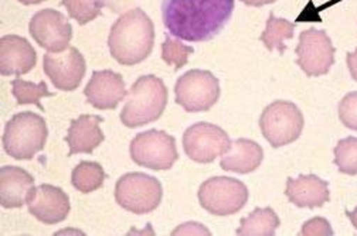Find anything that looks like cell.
Segmentation results:
<instances>
[{"instance_id":"7","label":"cell","mask_w":357,"mask_h":236,"mask_svg":"<svg viewBox=\"0 0 357 236\" xmlns=\"http://www.w3.org/2000/svg\"><path fill=\"white\" fill-rule=\"evenodd\" d=\"M303 125L301 109L294 102L288 101H275L268 105L259 118L262 136L275 149L298 140Z\"/></svg>"},{"instance_id":"27","label":"cell","mask_w":357,"mask_h":236,"mask_svg":"<svg viewBox=\"0 0 357 236\" xmlns=\"http://www.w3.org/2000/svg\"><path fill=\"white\" fill-rule=\"evenodd\" d=\"M335 164L343 174H357V137L350 136L339 141L335 148Z\"/></svg>"},{"instance_id":"15","label":"cell","mask_w":357,"mask_h":236,"mask_svg":"<svg viewBox=\"0 0 357 236\" xmlns=\"http://www.w3.org/2000/svg\"><path fill=\"white\" fill-rule=\"evenodd\" d=\"M27 205L29 212L37 221L46 225L63 222L71 210L68 196L61 188L50 184H41L37 187L33 200Z\"/></svg>"},{"instance_id":"11","label":"cell","mask_w":357,"mask_h":236,"mask_svg":"<svg viewBox=\"0 0 357 236\" xmlns=\"http://www.w3.org/2000/svg\"><path fill=\"white\" fill-rule=\"evenodd\" d=\"M296 56V64L307 77H321L335 64V47L326 31L312 27L301 33Z\"/></svg>"},{"instance_id":"17","label":"cell","mask_w":357,"mask_h":236,"mask_svg":"<svg viewBox=\"0 0 357 236\" xmlns=\"http://www.w3.org/2000/svg\"><path fill=\"white\" fill-rule=\"evenodd\" d=\"M36 181L26 170L15 166L0 168V204L3 208H22L36 194Z\"/></svg>"},{"instance_id":"10","label":"cell","mask_w":357,"mask_h":236,"mask_svg":"<svg viewBox=\"0 0 357 236\" xmlns=\"http://www.w3.org/2000/svg\"><path fill=\"white\" fill-rule=\"evenodd\" d=\"M183 148L189 159L206 164L226 155L231 148V140L227 132L221 127L207 122H199L185 132Z\"/></svg>"},{"instance_id":"13","label":"cell","mask_w":357,"mask_h":236,"mask_svg":"<svg viewBox=\"0 0 357 236\" xmlns=\"http://www.w3.org/2000/svg\"><path fill=\"white\" fill-rule=\"evenodd\" d=\"M44 72L53 85L66 92L77 89L84 79L86 64L82 54L75 47H68L63 53H47L43 58Z\"/></svg>"},{"instance_id":"16","label":"cell","mask_w":357,"mask_h":236,"mask_svg":"<svg viewBox=\"0 0 357 236\" xmlns=\"http://www.w3.org/2000/svg\"><path fill=\"white\" fill-rule=\"evenodd\" d=\"M36 63L37 53L27 38L15 34L0 38V74L3 77L29 74Z\"/></svg>"},{"instance_id":"33","label":"cell","mask_w":357,"mask_h":236,"mask_svg":"<svg viewBox=\"0 0 357 236\" xmlns=\"http://www.w3.org/2000/svg\"><path fill=\"white\" fill-rule=\"evenodd\" d=\"M17 2H20L22 5L29 6V5H38V3H43V2H46V0H17Z\"/></svg>"},{"instance_id":"19","label":"cell","mask_w":357,"mask_h":236,"mask_svg":"<svg viewBox=\"0 0 357 236\" xmlns=\"http://www.w3.org/2000/svg\"><path fill=\"white\" fill-rule=\"evenodd\" d=\"M104 122L102 116L81 115L71 122L66 141L70 148L68 156L86 153L91 155L105 140V136L100 127Z\"/></svg>"},{"instance_id":"5","label":"cell","mask_w":357,"mask_h":236,"mask_svg":"<svg viewBox=\"0 0 357 236\" xmlns=\"http://www.w3.org/2000/svg\"><path fill=\"white\" fill-rule=\"evenodd\" d=\"M163 188L158 178L145 173L123 174L115 184V200L123 210L145 215L162 203Z\"/></svg>"},{"instance_id":"3","label":"cell","mask_w":357,"mask_h":236,"mask_svg":"<svg viewBox=\"0 0 357 236\" xmlns=\"http://www.w3.org/2000/svg\"><path fill=\"white\" fill-rule=\"evenodd\" d=\"M167 105V88L155 75H144L128 91L121 122L126 127H139L158 120Z\"/></svg>"},{"instance_id":"26","label":"cell","mask_w":357,"mask_h":236,"mask_svg":"<svg viewBox=\"0 0 357 236\" xmlns=\"http://www.w3.org/2000/svg\"><path fill=\"white\" fill-rule=\"evenodd\" d=\"M195 50L192 47L185 45L181 40L173 38L172 34H166L165 42L162 44V60L167 65H173L174 71L183 68L189 63V56Z\"/></svg>"},{"instance_id":"9","label":"cell","mask_w":357,"mask_h":236,"mask_svg":"<svg viewBox=\"0 0 357 236\" xmlns=\"http://www.w3.org/2000/svg\"><path fill=\"white\" fill-rule=\"evenodd\" d=\"M220 82L204 70H192L183 74L174 85L176 104L186 112H207L220 98Z\"/></svg>"},{"instance_id":"29","label":"cell","mask_w":357,"mask_h":236,"mask_svg":"<svg viewBox=\"0 0 357 236\" xmlns=\"http://www.w3.org/2000/svg\"><path fill=\"white\" fill-rule=\"evenodd\" d=\"M301 235H303V236H332L333 229L328 219L317 217V218H312L303 223Z\"/></svg>"},{"instance_id":"8","label":"cell","mask_w":357,"mask_h":236,"mask_svg":"<svg viewBox=\"0 0 357 236\" xmlns=\"http://www.w3.org/2000/svg\"><path fill=\"white\" fill-rule=\"evenodd\" d=\"M130 159L138 166L165 171L170 170L178 159L176 139L163 130H146L130 141Z\"/></svg>"},{"instance_id":"6","label":"cell","mask_w":357,"mask_h":236,"mask_svg":"<svg viewBox=\"0 0 357 236\" xmlns=\"http://www.w3.org/2000/svg\"><path fill=\"white\" fill-rule=\"evenodd\" d=\"M200 205L217 217L240 212L248 201V188L240 180L231 177H213L199 188Z\"/></svg>"},{"instance_id":"21","label":"cell","mask_w":357,"mask_h":236,"mask_svg":"<svg viewBox=\"0 0 357 236\" xmlns=\"http://www.w3.org/2000/svg\"><path fill=\"white\" fill-rule=\"evenodd\" d=\"M280 223L281 221L273 208H255L247 218L241 219L237 235L274 236Z\"/></svg>"},{"instance_id":"22","label":"cell","mask_w":357,"mask_h":236,"mask_svg":"<svg viewBox=\"0 0 357 236\" xmlns=\"http://www.w3.org/2000/svg\"><path fill=\"white\" fill-rule=\"evenodd\" d=\"M107 174L96 162H81L71 173V184L82 194L97 191L104 185Z\"/></svg>"},{"instance_id":"12","label":"cell","mask_w":357,"mask_h":236,"mask_svg":"<svg viewBox=\"0 0 357 236\" xmlns=\"http://www.w3.org/2000/svg\"><path fill=\"white\" fill-rule=\"evenodd\" d=\"M29 31L36 42L49 53H63L68 49L73 38V27L68 19L54 9L37 12L30 20Z\"/></svg>"},{"instance_id":"4","label":"cell","mask_w":357,"mask_h":236,"mask_svg":"<svg viewBox=\"0 0 357 236\" xmlns=\"http://www.w3.org/2000/svg\"><path fill=\"white\" fill-rule=\"evenodd\" d=\"M49 137L47 123L37 113L20 112L5 126L3 149L16 160H31L46 146Z\"/></svg>"},{"instance_id":"31","label":"cell","mask_w":357,"mask_h":236,"mask_svg":"<svg viewBox=\"0 0 357 236\" xmlns=\"http://www.w3.org/2000/svg\"><path fill=\"white\" fill-rule=\"evenodd\" d=\"M243 3H245L247 6H255V8H259V6H265V5H271V3H275L277 0H241Z\"/></svg>"},{"instance_id":"18","label":"cell","mask_w":357,"mask_h":236,"mask_svg":"<svg viewBox=\"0 0 357 236\" xmlns=\"http://www.w3.org/2000/svg\"><path fill=\"white\" fill-rule=\"evenodd\" d=\"M328 185V181L315 174H301L287 180L285 196L299 208H321L331 200Z\"/></svg>"},{"instance_id":"20","label":"cell","mask_w":357,"mask_h":236,"mask_svg":"<svg viewBox=\"0 0 357 236\" xmlns=\"http://www.w3.org/2000/svg\"><path fill=\"white\" fill-rule=\"evenodd\" d=\"M264 159L262 148L254 140L237 139L231 143L230 153L222 157L220 167L225 171L248 174L255 171Z\"/></svg>"},{"instance_id":"24","label":"cell","mask_w":357,"mask_h":236,"mask_svg":"<svg viewBox=\"0 0 357 236\" xmlns=\"http://www.w3.org/2000/svg\"><path fill=\"white\" fill-rule=\"evenodd\" d=\"M12 93L16 98L19 105H27L33 104L36 105L40 111H44L41 105V98L44 97H54L56 93L50 92L47 88V84L41 81L40 84L29 82L24 79H20L19 77L12 81Z\"/></svg>"},{"instance_id":"25","label":"cell","mask_w":357,"mask_h":236,"mask_svg":"<svg viewBox=\"0 0 357 236\" xmlns=\"http://www.w3.org/2000/svg\"><path fill=\"white\" fill-rule=\"evenodd\" d=\"M60 5L67 9L71 19L84 26L101 15L105 0H61Z\"/></svg>"},{"instance_id":"14","label":"cell","mask_w":357,"mask_h":236,"mask_svg":"<svg viewBox=\"0 0 357 236\" xmlns=\"http://www.w3.org/2000/svg\"><path fill=\"white\" fill-rule=\"evenodd\" d=\"M84 95L88 104L100 109H116L119 102L128 95L125 81L121 74L104 70L94 71L91 79L84 89Z\"/></svg>"},{"instance_id":"30","label":"cell","mask_w":357,"mask_h":236,"mask_svg":"<svg viewBox=\"0 0 357 236\" xmlns=\"http://www.w3.org/2000/svg\"><path fill=\"white\" fill-rule=\"evenodd\" d=\"M347 67L350 70L351 78L357 82V49L356 52L347 54Z\"/></svg>"},{"instance_id":"2","label":"cell","mask_w":357,"mask_h":236,"mask_svg":"<svg viewBox=\"0 0 357 236\" xmlns=\"http://www.w3.org/2000/svg\"><path fill=\"white\" fill-rule=\"evenodd\" d=\"M153 22L139 8L119 16L108 36L109 53L122 65H137L146 60L153 50Z\"/></svg>"},{"instance_id":"23","label":"cell","mask_w":357,"mask_h":236,"mask_svg":"<svg viewBox=\"0 0 357 236\" xmlns=\"http://www.w3.org/2000/svg\"><path fill=\"white\" fill-rule=\"evenodd\" d=\"M295 27H296L295 23H291L281 17H275L274 12H271L270 19L266 22L265 30L259 38L268 50L270 52L278 50L282 54L287 49L284 41L291 40L294 37Z\"/></svg>"},{"instance_id":"1","label":"cell","mask_w":357,"mask_h":236,"mask_svg":"<svg viewBox=\"0 0 357 236\" xmlns=\"http://www.w3.org/2000/svg\"><path fill=\"white\" fill-rule=\"evenodd\" d=\"M234 0H163L162 19L172 36L190 42L213 40L233 16Z\"/></svg>"},{"instance_id":"28","label":"cell","mask_w":357,"mask_h":236,"mask_svg":"<svg viewBox=\"0 0 357 236\" xmlns=\"http://www.w3.org/2000/svg\"><path fill=\"white\" fill-rule=\"evenodd\" d=\"M339 118L346 127L357 130V92L347 93L340 101Z\"/></svg>"},{"instance_id":"32","label":"cell","mask_w":357,"mask_h":236,"mask_svg":"<svg viewBox=\"0 0 357 236\" xmlns=\"http://www.w3.org/2000/svg\"><path fill=\"white\" fill-rule=\"evenodd\" d=\"M346 215H347V218L350 219V222L353 223V226L357 229V207H356V210L354 211H346Z\"/></svg>"}]
</instances>
